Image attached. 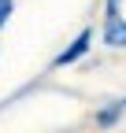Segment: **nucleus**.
Listing matches in <instances>:
<instances>
[{"mask_svg": "<svg viewBox=\"0 0 126 133\" xmlns=\"http://www.w3.org/2000/svg\"><path fill=\"white\" fill-rule=\"evenodd\" d=\"M104 44L108 48H126V19L119 15V4H108V15H104Z\"/></svg>", "mask_w": 126, "mask_h": 133, "instance_id": "1", "label": "nucleus"}, {"mask_svg": "<svg viewBox=\"0 0 126 133\" xmlns=\"http://www.w3.org/2000/svg\"><path fill=\"white\" fill-rule=\"evenodd\" d=\"M89 44H93V30H82V33H78V37L56 56V66H71V63H78V59L89 52Z\"/></svg>", "mask_w": 126, "mask_h": 133, "instance_id": "2", "label": "nucleus"}, {"mask_svg": "<svg viewBox=\"0 0 126 133\" xmlns=\"http://www.w3.org/2000/svg\"><path fill=\"white\" fill-rule=\"evenodd\" d=\"M11 8H15V0H0V30L8 26V19H11Z\"/></svg>", "mask_w": 126, "mask_h": 133, "instance_id": "3", "label": "nucleus"}]
</instances>
